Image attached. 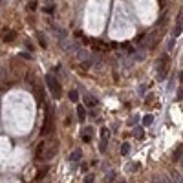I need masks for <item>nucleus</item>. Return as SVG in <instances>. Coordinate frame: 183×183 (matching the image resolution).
<instances>
[{"instance_id":"nucleus-1","label":"nucleus","mask_w":183,"mask_h":183,"mask_svg":"<svg viewBox=\"0 0 183 183\" xmlns=\"http://www.w3.org/2000/svg\"><path fill=\"white\" fill-rule=\"evenodd\" d=\"M46 86H48V90L51 92V95L55 99H61V84L53 75H46Z\"/></svg>"},{"instance_id":"nucleus-2","label":"nucleus","mask_w":183,"mask_h":183,"mask_svg":"<svg viewBox=\"0 0 183 183\" xmlns=\"http://www.w3.org/2000/svg\"><path fill=\"white\" fill-rule=\"evenodd\" d=\"M75 55H77V59H79V61H81L84 66H88V68H90V66H92V62H94V53H90L88 50L81 48V46L75 50Z\"/></svg>"},{"instance_id":"nucleus-3","label":"nucleus","mask_w":183,"mask_h":183,"mask_svg":"<svg viewBox=\"0 0 183 183\" xmlns=\"http://www.w3.org/2000/svg\"><path fill=\"white\" fill-rule=\"evenodd\" d=\"M53 132V114L50 108H46V117H44V125L42 130H40V136H46V134H51Z\"/></svg>"},{"instance_id":"nucleus-4","label":"nucleus","mask_w":183,"mask_h":183,"mask_svg":"<svg viewBox=\"0 0 183 183\" xmlns=\"http://www.w3.org/2000/svg\"><path fill=\"white\" fill-rule=\"evenodd\" d=\"M167 73H169V57L165 55V57L159 59V62H158V79L163 81L167 77Z\"/></svg>"},{"instance_id":"nucleus-5","label":"nucleus","mask_w":183,"mask_h":183,"mask_svg":"<svg viewBox=\"0 0 183 183\" xmlns=\"http://www.w3.org/2000/svg\"><path fill=\"white\" fill-rule=\"evenodd\" d=\"M57 152H59V143H50V147H46V150H44L42 159H53Z\"/></svg>"},{"instance_id":"nucleus-6","label":"nucleus","mask_w":183,"mask_h":183,"mask_svg":"<svg viewBox=\"0 0 183 183\" xmlns=\"http://www.w3.org/2000/svg\"><path fill=\"white\" fill-rule=\"evenodd\" d=\"M119 61H121V64H123V68L128 72L130 68H132V64H134V59H132V55L130 53H119Z\"/></svg>"},{"instance_id":"nucleus-7","label":"nucleus","mask_w":183,"mask_h":183,"mask_svg":"<svg viewBox=\"0 0 183 183\" xmlns=\"http://www.w3.org/2000/svg\"><path fill=\"white\" fill-rule=\"evenodd\" d=\"M44 150H46V143H39V145H37V148H35V159H37V161H40V159H42Z\"/></svg>"},{"instance_id":"nucleus-8","label":"nucleus","mask_w":183,"mask_h":183,"mask_svg":"<svg viewBox=\"0 0 183 183\" xmlns=\"http://www.w3.org/2000/svg\"><path fill=\"white\" fill-rule=\"evenodd\" d=\"M15 37H17V33L13 31V30H8L6 33H2V39H4V42H13V40H15Z\"/></svg>"},{"instance_id":"nucleus-9","label":"nucleus","mask_w":183,"mask_h":183,"mask_svg":"<svg viewBox=\"0 0 183 183\" xmlns=\"http://www.w3.org/2000/svg\"><path fill=\"white\" fill-rule=\"evenodd\" d=\"M51 31L57 35V39H59V40H64V39H66V31H64V30H59V28L51 26Z\"/></svg>"},{"instance_id":"nucleus-10","label":"nucleus","mask_w":183,"mask_h":183,"mask_svg":"<svg viewBox=\"0 0 183 183\" xmlns=\"http://www.w3.org/2000/svg\"><path fill=\"white\" fill-rule=\"evenodd\" d=\"M81 156H83V152L77 148V150L72 152V156H70V161H72V163H75V161L79 163V161H81Z\"/></svg>"},{"instance_id":"nucleus-11","label":"nucleus","mask_w":183,"mask_h":183,"mask_svg":"<svg viewBox=\"0 0 183 183\" xmlns=\"http://www.w3.org/2000/svg\"><path fill=\"white\" fill-rule=\"evenodd\" d=\"M181 35V13L178 15V22H176V28H174V37Z\"/></svg>"},{"instance_id":"nucleus-12","label":"nucleus","mask_w":183,"mask_h":183,"mask_svg":"<svg viewBox=\"0 0 183 183\" xmlns=\"http://www.w3.org/2000/svg\"><path fill=\"white\" fill-rule=\"evenodd\" d=\"M77 114H79V121H84L86 119V110H84V106H77Z\"/></svg>"},{"instance_id":"nucleus-13","label":"nucleus","mask_w":183,"mask_h":183,"mask_svg":"<svg viewBox=\"0 0 183 183\" xmlns=\"http://www.w3.org/2000/svg\"><path fill=\"white\" fill-rule=\"evenodd\" d=\"M90 42H92V46H94V48H95V50H106V48H108L106 44L99 42V40H90Z\"/></svg>"},{"instance_id":"nucleus-14","label":"nucleus","mask_w":183,"mask_h":183,"mask_svg":"<svg viewBox=\"0 0 183 183\" xmlns=\"http://www.w3.org/2000/svg\"><path fill=\"white\" fill-rule=\"evenodd\" d=\"M152 123H154V117L152 116H145L143 117V126H150Z\"/></svg>"},{"instance_id":"nucleus-15","label":"nucleus","mask_w":183,"mask_h":183,"mask_svg":"<svg viewBox=\"0 0 183 183\" xmlns=\"http://www.w3.org/2000/svg\"><path fill=\"white\" fill-rule=\"evenodd\" d=\"M68 97H70V101L77 103V101H79V94H77V90H72V92L68 94Z\"/></svg>"},{"instance_id":"nucleus-16","label":"nucleus","mask_w":183,"mask_h":183,"mask_svg":"<svg viewBox=\"0 0 183 183\" xmlns=\"http://www.w3.org/2000/svg\"><path fill=\"white\" fill-rule=\"evenodd\" d=\"M128 152H130V145H128V143H123V147H121V154H125V156H126Z\"/></svg>"},{"instance_id":"nucleus-17","label":"nucleus","mask_w":183,"mask_h":183,"mask_svg":"<svg viewBox=\"0 0 183 183\" xmlns=\"http://www.w3.org/2000/svg\"><path fill=\"white\" fill-rule=\"evenodd\" d=\"M86 105H88V106H95V105H97V99H95V97H88V99H86Z\"/></svg>"},{"instance_id":"nucleus-18","label":"nucleus","mask_w":183,"mask_h":183,"mask_svg":"<svg viewBox=\"0 0 183 183\" xmlns=\"http://www.w3.org/2000/svg\"><path fill=\"white\" fill-rule=\"evenodd\" d=\"M37 37H39V40H40V46H42V48H46L48 44H46V39H44V35H42V33H37Z\"/></svg>"},{"instance_id":"nucleus-19","label":"nucleus","mask_w":183,"mask_h":183,"mask_svg":"<svg viewBox=\"0 0 183 183\" xmlns=\"http://www.w3.org/2000/svg\"><path fill=\"white\" fill-rule=\"evenodd\" d=\"M176 158H174V161H178V159H181V145H180V148L176 150V154H174Z\"/></svg>"},{"instance_id":"nucleus-20","label":"nucleus","mask_w":183,"mask_h":183,"mask_svg":"<svg viewBox=\"0 0 183 183\" xmlns=\"http://www.w3.org/2000/svg\"><path fill=\"white\" fill-rule=\"evenodd\" d=\"M19 55H20L22 59H28V61H31V59H33L31 55H30V53H26V51H22V53H19Z\"/></svg>"},{"instance_id":"nucleus-21","label":"nucleus","mask_w":183,"mask_h":183,"mask_svg":"<svg viewBox=\"0 0 183 183\" xmlns=\"http://www.w3.org/2000/svg\"><path fill=\"white\" fill-rule=\"evenodd\" d=\"M46 172H48V170H46V169H42V170H40V172L37 174V180H42L44 176H46Z\"/></svg>"},{"instance_id":"nucleus-22","label":"nucleus","mask_w":183,"mask_h":183,"mask_svg":"<svg viewBox=\"0 0 183 183\" xmlns=\"http://www.w3.org/2000/svg\"><path fill=\"white\" fill-rule=\"evenodd\" d=\"M84 183H94V174H88L84 178Z\"/></svg>"},{"instance_id":"nucleus-23","label":"nucleus","mask_w":183,"mask_h":183,"mask_svg":"<svg viewBox=\"0 0 183 183\" xmlns=\"http://www.w3.org/2000/svg\"><path fill=\"white\" fill-rule=\"evenodd\" d=\"M83 141H84V143H90V141H92V136H90V134H83Z\"/></svg>"},{"instance_id":"nucleus-24","label":"nucleus","mask_w":183,"mask_h":183,"mask_svg":"<svg viewBox=\"0 0 183 183\" xmlns=\"http://www.w3.org/2000/svg\"><path fill=\"white\" fill-rule=\"evenodd\" d=\"M134 134H136L137 137H141V136H143V130H141V128H137V130H136V132H134Z\"/></svg>"},{"instance_id":"nucleus-25","label":"nucleus","mask_w":183,"mask_h":183,"mask_svg":"<svg viewBox=\"0 0 183 183\" xmlns=\"http://www.w3.org/2000/svg\"><path fill=\"white\" fill-rule=\"evenodd\" d=\"M44 11H46V13H53V6H50V8L46 6V9H44Z\"/></svg>"},{"instance_id":"nucleus-26","label":"nucleus","mask_w":183,"mask_h":183,"mask_svg":"<svg viewBox=\"0 0 183 183\" xmlns=\"http://www.w3.org/2000/svg\"><path fill=\"white\" fill-rule=\"evenodd\" d=\"M181 97H183V92H181V88H180V90H178V99L181 101Z\"/></svg>"},{"instance_id":"nucleus-27","label":"nucleus","mask_w":183,"mask_h":183,"mask_svg":"<svg viewBox=\"0 0 183 183\" xmlns=\"http://www.w3.org/2000/svg\"><path fill=\"white\" fill-rule=\"evenodd\" d=\"M121 183H125V181H121Z\"/></svg>"}]
</instances>
